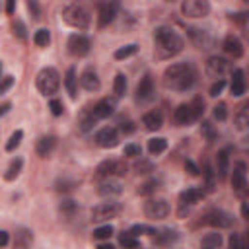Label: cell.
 Segmentation results:
<instances>
[{"mask_svg":"<svg viewBox=\"0 0 249 249\" xmlns=\"http://www.w3.org/2000/svg\"><path fill=\"white\" fill-rule=\"evenodd\" d=\"M76 84H78L76 70H74V68H68V70H66V76H64V86H66V91H68L70 99H76V95H78V88H76Z\"/></svg>","mask_w":249,"mask_h":249,"instance_id":"f1b7e54d","label":"cell"},{"mask_svg":"<svg viewBox=\"0 0 249 249\" xmlns=\"http://www.w3.org/2000/svg\"><path fill=\"white\" fill-rule=\"evenodd\" d=\"M54 187H56L58 193H70V191H74L76 181H72V179H58V181L54 183Z\"/></svg>","mask_w":249,"mask_h":249,"instance_id":"f6af8a7d","label":"cell"},{"mask_svg":"<svg viewBox=\"0 0 249 249\" xmlns=\"http://www.w3.org/2000/svg\"><path fill=\"white\" fill-rule=\"evenodd\" d=\"M80 84H82V88L88 89V91H97L99 86H101L97 74H95L91 68H88V70H84V72L80 74Z\"/></svg>","mask_w":249,"mask_h":249,"instance_id":"cb8c5ba5","label":"cell"},{"mask_svg":"<svg viewBox=\"0 0 249 249\" xmlns=\"http://www.w3.org/2000/svg\"><path fill=\"white\" fill-rule=\"evenodd\" d=\"M113 89H115V95H117V97H123V95L126 93V78H124V74H117V76H115Z\"/></svg>","mask_w":249,"mask_h":249,"instance_id":"d590c367","label":"cell"},{"mask_svg":"<svg viewBox=\"0 0 249 249\" xmlns=\"http://www.w3.org/2000/svg\"><path fill=\"white\" fill-rule=\"evenodd\" d=\"M12 29H14V35L18 37V39H25V23L21 21V19H16L14 23H12Z\"/></svg>","mask_w":249,"mask_h":249,"instance_id":"c3c4849f","label":"cell"},{"mask_svg":"<svg viewBox=\"0 0 249 249\" xmlns=\"http://www.w3.org/2000/svg\"><path fill=\"white\" fill-rule=\"evenodd\" d=\"M235 124H237L239 130H245L247 128V124H249V121H247V105H243L241 111L235 115Z\"/></svg>","mask_w":249,"mask_h":249,"instance_id":"bcb514c9","label":"cell"},{"mask_svg":"<svg viewBox=\"0 0 249 249\" xmlns=\"http://www.w3.org/2000/svg\"><path fill=\"white\" fill-rule=\"evenodd\" d=\"M158 185H160V183H158L156 179H152V181H146L144 185H140L138 193H140V195H148V193H154V191L158 189Z\"/></svg>","mask_w":249,"mask_h":249,"instance_id":"f907efd6","label":"cell"},{"mask_svg":"<svg viewBox=\"0 0 249 249\" xmlns=\"http://www.w3.org/2000/svg\"><path fill=\"white\" fill-rule=\"evenodd\" d=\"M230 152H231V148L228 146V148L220 150V152H218V156H216V173H218V177H220V179H226V175H228Z\"/></svg>","mask_w":249,"mask_h":249,"instance_id":"484cf974","label":"cell"},{"mask_svg":"<svg viewBox=\"0 0 249 249\" xmlns=\"http://www.w3.org/2000/svg\"><path fill=\"white\" fill-rule=\"evenodd\" d=\"M142 123H144V126L148 130H160L161 124H163V115L160 111H150V113H146L142 117Z\"/></svg>","mask_w":249,"mask_h":249,"instance_id":"4316f807","label":"cell"},{"mask_svg":"<svg viewBox=\"0 0 249 249\" xmlns=\"http://www.w3.org/2000/svg\"><path fill=\"white\" fill-rule=\"evenodd\" d=\"M21 138H23V130H16V132H12L10 140L6 142V150H8V152H14V150L21 144Z\"/></svg>","mask_w":249,"mask_h":249,"instance_id":"b9f144b4","label":"cell"},{"mask_svg":"<svg viewBox=\"0 0 249 249\" xmlns=\"http://www.w3.org/2000/svg\"><path fill=\"white\" fill-rule=\"evenodd\" d=\"M111 235H113V226H111V224L99 226V228L93 230V237H95V239H109Z\"/></svg>","mask_w":249,"mask_h":249,"instance_id":"ee69618b","label":"cell"},{"mask_svg":"<svg viewBox=\"0 0 249 249\" xmlns=\"http://www.w3.org/2000/svg\"><path fill=\"white\" fill-rule=\"evenodd\" d=\"M144 214H146L150 220H163V218H167V214H169V204H167V200H163V198H150V200L144 204Z\"/></svg>","mask_w":249,"mask_h":249,"instance_id":"52a82bcc","label":"cell"},{"mask_svg":"<svg viewBox=\"0 0 249 249\" xmlns=\"http://www.w3.org/2000/svg\"><path fill=\"white\" fill-rule=\"evenodd\" d=\"M0 74H2V62H0Z\"/></svg>","mask_w":249,"mask_h":249,"instance_id":"e7e4bbea","label":"cell"},{"mask_svg":"<svg viewBox=\"0 0 249 249\" xmlns=\"http://www.w3.org/2000/svg\"><path fill=\"white\" fill-rule=\"evenodd\" d=\"M231 187L237 195H243L245 193V187H247V165L245 161H237L235 167H233V175H231Z\"/></svg>","mask_w":249,"mask_h":249,"instance_id":"9a60e30c","label":"cell"},{"mask_svg":"<svg viewBox=\"0 0 249 249\" xmlns=\"http://www.w3.org/2000/svg\"><path fill=\"white\" fill-rule=\"evenodd\" d=\"M27 10L31 12L33 19H39V18H41V12H39V4H37L35 0H29V2H27Z\"/></svg>","mask_w":249,"mask_h":249,"instance_id":"9f6ffc18","label":"cell"},{"mask_svg":"<svg viewBox=\"0 0 249 249\" xmlns=\"http://www.w3.org/2000/svg\"><path fill=\"white\" fill-rule=\"evenodd\" d=\"M200 130H202V136L206 138V142H214V140L218 138V130H216V128L212 126V123H208V121H202Z\"/></svg>","mask_w":249,"mask_h":249,"instance_id":"8d00e7d4","label":"cell"},{"mask_svg":"<svg viewBox=\"0 0 249 249\" xmlns=\"http://www.w3.org/2000/svg\"><path fill=\"white\" fill-rule=\"evenodd\" d=\"M115 113V103H113V99H101V101H97L95 105H93V109H91V115H93V119L97 121V119H107V117H111Z\"/></svg>","mask_w":249,"mask_h":249,"instance_id":"ffe728a7","label":"cell"},{"mask_svg":"<svg viewBox=\"0 0 249 249\" xmlns=\"http://www.w3.org/2000/svg\"><path fill=\"white\" fill-rule=\"evenodd\" d=\"M177 239H179L177 231H175V230H169V228H163V230H160V231L154 233V241H156V245H160V247H171Z\"/></svg>","mask_w":249,"mask_h":249,"instance_id":"7402d4cb","label":"cell"},{"mask_svg":"<svg viewBox=\"0 0 249 249\" xmlns=\"http://www.w3.org/2000/svg\"><path fill=\"white\" fill-rule=\"evenodd\" d=\"M91 49V41L89 37H86L84 33H72L68 37V51L74 56H86Z\"/></svg>","mask_w":249,"mask_h":249,"instance_id":"ba28073f","label":"cell"},{"mask_svg":"<svg viewBox=\"0 0 249 249\" xmlns=\"http://www.w3.org/2000/svg\"><path fill=\"white\" fill-rule=\"evenodd\" d=\"M119 8H121L119 2H101L97 6V25L107 27L115 19V16L119 14Z\"/></svg>","mask_w":249,"mask_h":249,"instance_id":"7c38bea8","label":"cell"},{"mask_svg":"<svg viewBox=\"0 0 249 249\" xmlns=\"http://www.w3.org/2000/svg\"><path fill=\"white\" fill-rule=\"evenodd\" d=\"M97 249H117L115 245H111V243H99L97 245Z\"/></svg>","mask_w":249,"mask_h":249,"instance_id":"be15d7a7","label":"cell"},{"mask_svg":"<svg viewBox=\"0 0 249 249\" xmlns=\"http://www.w3.org/2000/svg\"><path fill=\"white\" fill-rule=\"evenodd\" d=\"M202 224L212 226V228H218V230H224V228H230L233 224V218H231V214H228L224 210L212 208V210H208V212L202 214Z\"/></svg>","mask_w":249,"mask_h":249,"instance_id":"8992f818","label":"cell"},{"mask_svg":"<svg viewBox=\"0 0 249 249\" xmlns=\"http://www.w3.org/2000/svg\"><path fill=\"white\" fill-rule=\"evenodd\" d=\"M187 33L196 49H210L212 47V35L206 29L200 27H187Z\"/></svg>","mask_w":249,"mask_h":249,"instance_id":"2e32d148","label":"cell"},{"mask_svg":"<svg viewBox=\"0 0 249 249\" xmlns=\"http://www.w3.org/2000/svg\"><path fill=\"white\" fill-rule=\"evenodd\" d=\"M33 245V231L29 228H18L14 233V249H31Z\"/></svg>","mask_w":249,"mask_h":249,"instance_id":"d6986e66","label":"cell"},{"mask_svg":"<svg viewBox=\"0 0 249 249\" xmlns=\"http://www.w3.org/2000/svg\"><path fill=\"white\" fill-rule=\"evenodd\" d=\"M154 41H156V49H158L160 56H173V54L181 53L183 45H185L183 37L175 29L165 27V25H161L154 31Z\"/></svg>","mask_w":249,"mask_h":249,"instance_id":"7a4b0ae2","label":"cell"},{"mask_svg":"<svg viewBox=\"0 0 249 249\" xmlns=\"http://www.w3.org/2000/svg\"><path fill=\"white\" fill-rule=\"evenodd\" d=\"M62 19L76 29H88L89 27V14L80 4H68L62 10Z\"/></svg>","mask_w":249,"mask_h":249,"instance_id":"5b68a950","label":"cell"},{"mask_svg":"<svg viewBox=\"0 0 249 249\" xmlns=\"http://www.w3.org/2000/svg\"><path fill=\"white\" fill-rule=\"evenodd\" d=\"M35 84H37V89L43 95H53L60 88V76L53 66H45V68L39 70V74L35 78Z\"/></svg>","mask_w":249,"mask_h":249,"instance_id":"277c9868","label":"cell"},{"mask_svg":"<svg viewBox=\"0 0 249 249\" xmlns=\"http://www.w3.org/2000/svg\"><path fill=\"white\" fill-rule=\"evenodd\" d=\"M152 97H154V80H152L150 74H146V76L138 82V86H136V101L146 103V101H150Z\"/></svg>","mask_w":249,"mask_h":249,"instance_id":"ac0fdd59","label":"cell"},{"mask_svg":"<svg viewBox=\"0 0 249 249\" xmlns=\"http://www.w3.org/2000/svg\"><path fill=\"white\" fill-rule=\"evenodd\" d=\"M128 233L134 235V237H138V235H154L156 230L150 228V226H144V224H134V226L128 230Z\"/></svg>","mask_w":249,"mask_h":249,"instance_id":"74e56055","label":"cell"},{"mask_svg":"<svg viewBox=\"0 0 249 249\" xmlns=\"http://www.w3.org/2000/svg\"><path fill=\"white\" fill-rule=\"evenodd\" d=\"M8 241H10V235H8V231L0 230V247H6V245H8Z\"/></svg>","mask_w":249,"mask_h":249,"instance_id":"91938a15","label":"cell"},{"mask_svg":"<svg viewBox=\"0 0 249 249\" xmlns=\"http://www.w3.org/2000/svg\"><path fill=\"white\" fill-rule=\"evenodd\" d=\"M230 91L233 97H239L245 93V78H243V70L235 68L231 74V84H230Z\"/></svg>","mask_w":249,"mask_h":249,"instance_id":"d4e9b609","label":"cell"},{"mask_svg":"<svg viewBox=\"0 0 249 249\" xmlns=\"http://www.w3.org/2000/svg\"><path fill=\"white\" fill-rule=\"evenodd\" d=\"M21 167H23V160H21V158H14V160L10 161L6 173H4V179H6V181H14V179L19 175Z\"/></svg>","mask_w":249,"mask_h":249,"instance_id":"1f68e13d","label":"cell"},{"mask_svg":"<svg viewBox=\"0 0 249 249\" xmlns=\"http://www.w3.org/2000/svg\"><path fill=\"white\" fill-rule=\"evenodd\" d=\"M204 113V101L200 97H195L191 103H181L173 111V121L177 126H187L195 121H198Z\"/></svg>","mask_w":249,"mask_h":249,"instance_id":"3957f363","label":"cell"},{"mask_svg":"<svg viewBox=\"0 0 249 249\" xmlns=\"http://www.w3.org/2000/svg\"><path fill=\"white\" fill-rule=\"evenodd\" d=\"M97 193L105 198H113V196H119L123 193V185L119 181H113V179H107L103 183H99L97 187Z\"/></svg>","mask_w":249,"mask_h":249,"instance_id":"44dd1931","label":"cell"},{"mask_svg":"<svg viewBox=\"0 0 249 249\" xmlns=\"http://www.w3.org/2000/svg\"><path fill=\"white\" fill-rule=\"evenodd\" d=\"M228 70H230V62L226 58H222V56H210L206 60V66H204L206 76L216 78V80H224Z\"/></svg>","mask_w":249,"mask_h":249,"instance_id":"8fae6325","label":"cell"},{"mask_svg":"<svg viewBox=\"0 0 249 249\" xmlns=\"http://www.w3.org/2000/svg\"><path fill=\"white\" fill-rule=\"evenodd\" d=\"M136 51H138V47H136L134 43H132V45H126V47H121V49H117V51H115V58H117V60L128 58V56H132Z\"/></svg>","mask_w":249,"mask_h":249,"instance_id":"ab89813d","label":"cell"},{"mask_svg":"<svg viewBox=\"0 0 249 249\" xmlns=\"http://www.w3.org/2000/svg\"><path fill=\"white\" fill-rule=\"evenodd\" d=\"M185 169H187V171H189V175H193V177H196V175H198V171H200V169L195 165V161H193V160H185Z\"/></svg>","mask_w":249,"mask_h":249,"instance_id":"6f0895ef","label":"cell"},{"mask_svg":"<svg viewBox=\"0 0 249 249\" xmlns=\"http://www.w3.org/2000/svg\"><path fill=\"white\" fill-rule=\"evenodd\" d=\"M134 128H136V126H134V123H130V121H126V123H123V124H121V130H123L124 134L134 132Z\"/></svg>","mask_w":249,"mask_h":249,"instance_id":"680465c9","label":"cell"},{"mask_svg":"<svg viewBox=\"0 0 249 249\" xmlns=\"http://www.w3.org/2000/svg\"><path fill=\"white\" fill-rule=\"evenodd\" d=\"M119 245H121L123 249H138V237L130 235L128 231H123V233L119 235Z\"/></svg>","mask_w":249,"mask_h":249,"instance_id":"836d02e7","label":"cell"},{"mask_svg":"<svg viewBox=\"0 0 249 249\" xmlns=\"http://www.w3.org/2000/svg\"><path fill=\"white\" fill-rule=\"evenodd\" d=\"M95 142L101 148H115L119 144V132L113 126H105L95 134Z\"/></svg>","mask_w":249,"mask_h":249,"instance_id":"e0dca14e","label":"cell"},{"mask_svg":"<svg viewBox=\"0 0 249 249\" xmlns=\"http://www.w3.org/2000/svg\"><path fill=\"white\" fill-rule=\"evenodd\" d=\"M49 109H51V113H53L54 117H60V115H62V111H64V107H62V101H60V99H51Z\"/></svg>","mask_w":249,"mask_h":249,"instance_id":"816d5d0a","label":"cell"},{"mask_svg":"<svg viewBox=\"0 0 249 249\" xmlns=\"http://www.w3.org/2000/svg\"><path fill=\"white\" fill-rule=\"evenodd\" d=\"M58 212H60V216L62 218H72L76 212H78V202L76 200H72V198H64V200H60V204H58Z\"/></svg>","mask_w":249,"mask_h":249,"instance_id":"4dcf8cb0","label":"cell"},{"mask_svg":"<svg viewBox=\"0 0 249 249\" xmlns=\"http://www.w3.org/2000/svg\"><path fill=\"white\" fill-rule=\"evenodd\" d=\"M212 115H214L216 121H226V119H228V107H226V103H218V105H214Z\"/></svg>","mask_w":249,"mask_h":249,"instance_id":"7dc6e473","label":"cell"},{"mask_svg":"<svg viewBox=\"0 0 249 249\" xmlns=\"http://www.w3.org/2000/svg\"><path fill=\"white\" fill-rule=\"evenodd\" d=\"M202 173H204V177H206V191H214V171H212V167H210V163L208 161H204V165H202Z\"/></svg>","mask_w":249,"mask_h":249,"instance_id":"7bdbcfd3","label":"cell"},{"mask_svg":"<svg viewBox=\"0 0 249 249\" xmlns=\"http://www.w3.org/2000/svg\"><path fill=\"white\" fill-rule=\"evenodd\" d=\"M165 148H167V140L161 138V136H156V138H150L148 140V152L152 156H158V154L165 152Z\"/></svg>","mask_w":249,"mask_h":249,"instance_id":"d6a6232c","label":"cell"},{"mask_svg":"<svg viewBox=\"0 0 249 249\" xmlns=\"http://www.w3.org/2000/svg\"><path fill=\"white\" fill-rule=\"evenodd\" d=\"M228 245H230V249H247L245 237H243L241 233H237V231H233V233L230 235V239H228Z\"/></svg>","mask_w":249,"mask_h":249,"instance_id":"f35d334b","label":"cell"},{"mask_svg":"<svg viewBox=\"0 0 249 249\" xmlns=\"http://www.w3.org/2000/svg\"><path fill=\"white\" fill-rule=\"evenodd\" d=\"M181 12L187 18H204L210 12V4L206 0H185L181 4Z\"/></svg>","mask_w":249,"mask_h":249,"instance_id":"4fadbf2b","label":"cell"},{"mask_svg":"<svg viewBox=\"0 0 249 249\" xmlns=\"http://www.w3.org/2000/svg\"><path fill=\"white\" fill-rule=\"evenodd\" d=\"M54 146H56V138H54V136H41V138L37 140L35 150H37V154H39L41 158H47V156L54 150Z\"/></svg>","mask_w":249,"mask_h":249,"instance_id":"83f0119b","label":"cell"},{"mask_svg":"<svg viewBox=\"0 0 249 249\" xmlns=\"http://www.w3.org/2000/svg\"><path fill=\"white\" fill-rule=\"evenodd\" d=\"M134 171H136L138 175H140V173H150V171H154V163H152L150 160L140 158V160L134 161Z\"/></svg>","mask_w":249,"mask_h":249,"instance_id":"60d3db41","label":"cell"},{"mask_svg":"<svg viewBox=\"0 0 249 249\" xmlns=\"http://www.w3.org/2000/svg\"><path fill=\"white\" fill-rule=\"evenodd\" d=\"M124 156H140L142 154V148L138 144H126L124 150H123Z\"/></svg>","mask_w":249,"mask_h":249,"instance_id":"f5cc1de1","label":"cell"},{"mask_svg":"<svg viewBox=\"0 0 249 249\" xmlns=\"http://www.w3.org/2000/svg\"><path fill=\"white\" fill-rule=\"evenodd\" d=\"M220 245H222V233H218V231L206 233L200 239V249H220Z\"/></svg>","mask_w":249,"mask_h":249,"instance_id":"f546056e","label":"cell"},{"mask_svg":"<svg viewBox=\"0 0 249 249\" xmlns=\"http://www.w3.org/2000/svg\"><path fill=\"white\" fill-rule=\"evenodd\" d=\"M14 10H16V0H8V2H6V14L12 16Z\"/></svg>","mask_w":249,"mask_h":249,"instance_id":"94428289","label":"cell"},{"mask_svg":"<svg viewBox=\"0 0 249 249\" xmlns=\"http://www.w3.org/2000/svg\"><path fill=\"white\" fill-rule=\"evenodd\" d=\"M222 47H224V51H226L228 54H231L233 58H241V56H243V43H241L235 35H228V37L224 39Z\"/></svg>","mask_w":249,"mask_h":249,"instance_id":"603a6c76","label":"cell"},{"mask_svg":"<svg viewBox=\"0 0 249 249\" xmlns=\"http://www.w3.org/2000/svg\"><path fill=\"white\" fill-rule=\"evenodd\" d=\"M121 210H123V206L119 202H101L91 210V218L95 222H105V220H111V218L119 216Z\"/></svg>","mask_w":249,"mask_h":249,"instance_id":"30bf717a","label":"cell"},{"mask_svg":"<svg viewBox=\"0 0 249 249\" xmlns=\"http://www.w3.org/2000/svg\"><path fill=\"white\" fill-rule=\"evenodd\" d=\"M95 173H97V177H107V179H111L113 175H124L126 173V163L121 161V160H105L97 165Z\"/></svg>","mask_w":249,"mask_h":249,"instance_id":"9c48e42d","label":"cell"},{"mask_svg":"<svg viewBox=\"0 0 249 249\" xmlns=\"http://www.w3.org/2000/svg\"><path fill=\"white\" fill-rule=\"evenodd\" d=\"M10 107H12L10 103H2V105H0V117H2V115H6V113L10 111Z\"/></svg>","mask_w":249,"mask_h":249,"instance_id":"6125c7cd","label":"cell"},{"mask_svg":"<svg viewBox=\"0 0 249 249\" xmlns=\"http://www.w3.org/2000/svg\"><path fill=\"white\" fill-rule=\"evenodd\" d=\"M226 88V80H216L212 86H210V89H208V95L210 97H216V95H220L222 93V89Z\"/></svg>","mask_w":249,"mask_h":249,"instance_id":"681fc988","label":"cell"},{"mask_svg":"<svg viewBox=\"0 0 249 249\" xmlns=\"http://www.w3.org/2000/svg\"><path fill=\"white\" fill-rule=\"evenodd\" d=\"M202 196H204V189H198V187H191V189L183 191L179 195V216H185V212L189 210V206L195 204V202H198Z\"/></svg>","mask_w":249,"mask_h":249,"instance_id":"5bb4252c","label":"cell"},{"mask_svg":"<svg viewBox=\"0 0 249 249\" xmlns=\"http://www.w3.org/2000/svg\"><path fill=\"white\" fill-rule=\"evenodd\" d=\"M14 86V78L12 76H6V78H0V95L6 93L10 88Z\"/></svg>","mask_w":249,"mask_h":249,"instance_id":"11a10c76","label":"cell"},{"mask_svg":"<svg viewBox=\"0 0 249 249\" xmlns=\"http://www.w3.org/2000/svg\"><path fill=\"white\" fill-rule=\"evenodd\" d=\"M195 80H196L195 68L191 64H187V62L171 64L163 72V86L167 89H173V91H187V89H191Z\"/></svg>","mask_w":249,"mask_h":249,"instance_id":"6da1fadb","label":"cell"},{"mask_svg":"<svg viewBox=\"0 0 249 249\" xmlns=\"http://www.w3.org/2000/svg\"><path fill=\"white\" fill-rule=\"evenodd\" d=\"M91 124H95L93 115H91V113H89V115H84L82 121H80V128H82V130H88V128H91Z\"/></svg>","mask_w":249,"mask_h":249,"instance_id":"db71d44e","label":"cell"},{"mask_svg":"<svg viewBox=\"0 0 249 249\" xmlns=\"http://www.w3.org/2000/svg\"><path fill=\"white\" fill-rule=\"evenodd\" d=\"M49 41H51V31L49 29H37L35 31V35H33V43L37 45V47H47L49 45Z\"/></svg>","mask_w":249,"mask_h":249,"instance_id":"e575fe53","label":"cell"}]
</instances>
